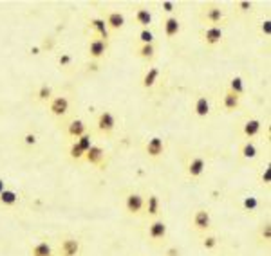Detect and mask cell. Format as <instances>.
Instances as JSON below:
<instances>
[{"label": "cell", "instance_id": "cell-41", "mask_svg": "<svg viewBox=\"0 0 271 256\" xmlns=\"http://www.w3.org/2000/svg\"><path fill=\"white\" fill-rule=\"evenodd\" d=\"M168 256H179V251H177V249H170V251H168Z\"/></svg>", "mask_w": 271, "mask_h": 256}, {"label": "cell", "instance_id": "cell-43", "mask_svg": "<svg viewBox=\"0 0 271 256\" xmlns=\"http://www.w3.org/2000/svg\"><path fill=\"white\" fill-rule=\"evenodd\" d=\"M31 54H40V49H38V47H33V49H31Z\"/></svg>", "mask_w": 271, "mask_h": 256}, {"label": "cell", "instance_id": "cell-14", "mask_svg": "<svg viewBox=\"0 0 271 256\" xmlns=\"http://www.w3.org/2000/svg\"><path fill=\"white\" fill-rule=\"evenodd\" d=\"M163 29H165V35L167 38H174V36L179 35L181 31V22L177 17H167L165 22H163Z\"/></svg>", "mask_w": 271, "mask_h": 256}, {"label": "cell", "instance_id": "cell-32", "mask_svg": "<svg viewBox=\"0 0 271 256\" xmlns=\"http://www.w3.org/2000/svg\"><path fill=\"white\" fill-rule=\"evenodd\" d=\"M76 143H78V146H80L83 152H87V150L92 146V139H90V135L89 134H83L81 137H78L76 139Z\"/></svg>", "mask_w": 271, "mask_h": 256}, {"label": "cell", "instance_id": "cell-12", "mask_svg": "<svg viewBox=\"0 0 271 256\" xmlns=\"http://www.w3.org/2000/svg\"><path fill=\"white\" fill-rule=\"evenodd\" d=\"M103 157H105V152L101 146H98V144H92V146L85 152V155H83V159H85L89 164H92V166H101Z\"/></svg>", "mask_w": 271, "mask_h": 256}, {"label": "cell", "instance_id": "cell-6", "mask_svg": "<svg viewBox=\"0 0 271 256\" xmlns=\"http://www.w3.org/2000/svg\"><path fill=\"white\" fill-rule=\"evenodd\" d=\"M204 170H206V161L203 157H199V155L192 157L186 164V175L190 179H199L204 173Z\"/></svg>", "mask_w": 271, "mask_h": 256}, {"label": "cell", "instance_id": "cell-15", "mask_svg": "<svg viewBox=\"0 0 271 256\" xmlns=\"http://www.w3.org/2000/svg\"><path fill=\"white\" fill-rule=\"evenodd\" d=\"M108 29L112 31H119L123 26H125V15L119 13V11H112V13L107 15V20H105Z\"/></svg>", "mask_w": 271, "mask_h": 256}, {"label": "cell", "instance_id": "cell-19", "mask_svg": "<svg viewBox=\"0 0 271 256\" xmlns=\"http://www.w3.org/2000/svg\"><path fill=\"white\" fill-rule=\"evenodd\" d=\"M18 193L15 191V189H8L6 188L2 193H0V206H4V207H13L15 204L18 202Z\"/></svg>", "mask_w": 271, "mask_h": 256}, {"label": "cell", "instance_id": "cell-2", "mask_svg": "<svg viewBox=\"0 0 271 256\" xmlns=\"http://www.w3.org/2000/svg\"><path fill=\"white\" fill-rule=\"evenodd\" d=\"M143 207H145V197L138 191H132L125 197V209L128 215L132 216H138L143 213Z\"/></svg>", "mask_w": 271, "mask_h": 256}, {"label": "cell", "instance_id": "cell-11", "mask_svg": "<svg viewBox=\"0 0 271 256\" xmlns=\"http://www.w3.org/2000/svg\"><path fill=\"white\" fill-rule=\"evenodd\" d=\"M222 36H224V33H222L221 27L212 26V27H208L206 31L203 33V40H204V44H206L208 47H213V45L221 44Z\"/></svg>", "mask_w": 271, "mask_h": 256}, {"label": "cell", "instance_id": "cell-21", "mask_svg": "<svg viewBox=\"0 0 271 256\" xmlns=\"http://www.w3.org/2000/svg\"><path fill=\"white\" fill-rule=\"evenodd\" d=\"M90 26H92V29L101 36V40H105V42L108 40V27H107V24H105L103 18H90Z\"/></svg>", "mask_w": 271, "mask_h": 256}, {"label": "cell", "instance_id": "cell-10", "mask_svg": "<svg viewBox=\"0 0 271 256\" xmlns=\"http://www.w3.org/2000/svg\"><path fill=\"white\" fill-rule=\"evenodd\" d=\"M145 152L152 159L161 157L163 152H165V141H163L161 137H150V139L147 141V144H145Z\"/></svg>", "mask_w": 271, "mask_h": 256}, {"label": "cell", "instance_id": "cell-29", "mask_svg": "<svg viewBox=\"0 0 271 256\" xmlns=\"http://www.w3.org/2000/svg\"><path fill=\"white\" fill-rule=\"evenodd\" d=\"M258 207V198L257 197H246L242 200V209L248 213H253Z\"/></svg>", "mask_w": 271, "mask_h": 256}, {"label": "cell", "instance_id": "cell-9", "mask_svg": "<svg viewBox=\"0 0 271 256\" xmlns=\"http://www.w3.org/2000/svg\"><path fill=\"white\" fill-rule=\"evenodd\" d=\"M49 112L56 117H63L69 112V99L65 96H56L49 101Z\"/></svg>", "mask_w": 271, "mask_h": 256}, {"label": "cell", "instance_id": "cell-4", "mask_svg": "<svg viewBox=\"0 0 271 256\" xmlns=\"http://www.w3.org/2000/svg\"><path fill=\"white\" fill-rule=\"evenodd\" d=\"M96 126H98V130L101 134L108 135L114 132V126H116V119H114V114L108 112V110H103V112L99 114L98 119H96Z\"/></svg>", "mask_w": 271, "mask_h": 256}, {"label": "cell", "instance_id": "cell-34", "mask_svg": "<svg viewBox=\"0 0 271 256\" xmlns=\"http://www.w3.org/2000/svg\"><path fill=\"white\" fill-rule=\"evenodd\" d=\"M260 240H262V242L269 243V240H271V225H269V222L262 224V227H260Z\"/></svg>", "mask_w": 271, "mask_h": 256}, {"label": "cell", "instance_id": "cell-40", "mask_svg": "<svg viewBox=\"0 0 271 256\" xmlns=\"http://www.w3.org/2000/svg\"><path fill=\"white\" fill-rule=\"evenodd\" d=\"M24 141H26L27 146H33V144H36V135L35 134H26Z\"/></svg>", "mask_w": 271, "mask_h": 256}, {"label": "cell", "instance_id": "cell-8", "mask_svg": "<svg viewBox=\"0 0 271 256\" xmlns=\"http://www.w3.org/2000/svg\"><path fill=\"white\" fill-rule=\"evenodd\" d=\"M224 9H221L219 6H206L203 9V20L208 24H213V26L221 24L224 20Z\"/></svg>", "mask_w": 271, "mask_h": 256}, {"label": "cell", "instance_id": "cell-24", "mask_svg": "<svg viewBox=\"0 0 271 256\" xmlns=\"http://www.w3.org/2000/svg\"><path fill=\"white\" fill-rule=\"evenodd\" d=\"M257 146H255V143L253 141H246V143L242 144V148H240V155H242V159H248V161H251V159L257 157Z\"/></svg>", "mask_w": 271, "mask_h": 256}, {"label": "cell", "instance_id": "cell-39", "mask_svg": "<svg viewBox=\"0 0 271 256\" xmlns=\"http://www.w3.org/2000/svg\"><path fill=\"white\" fill-rule=\"evenodd\" d=\"M161 8H163V11H165V13H172V11L176 9V4H174V2H163Z\"/></svg>", "mask_w": 271, "mask_h": 256}, {"label": "cell", "instance_id": "cell-22", "mask_svg": "<svg viewBox=\"0 0 271 256\" xmlns=\"http://www.w3.org/2000/svg\"><path fill=\"white\" fill-rule=\"evenodd\" d=\"M136 22L140 24L143 29H149V26L152 24V13H150L149 9H138L136 11Z\"/></svg>", "mask_w": 271, "mask_h": 256}, {"label": "cell", "instance_id": "cell-3", "mask_svg": "<svg viewBox=\"0 0 271 256\" xmlns=\"http://www.w3.org/2000/svg\"><path fill=\"white\" fill-rule=\"evenodd\" d=\"M192 225H194V229L199 231V233H206L212 227V215H210V211L204 209V207L197 209L194 213V218H192Z\"/></svg>", "mask_w": 271, "mask_h": 256}, {"label": "cell", "instance_id": "cell-37", "mask_svg": "<svg viewBox=\"0 0 271 256\" xmlns=\"http://www.w3.org/2000/svg\"><path fill=\"white\" fill-rule=\"evenodd\" d=\"M71 62H72L71 54H67V53H63L62 56L58 58V63L62 65V67H69V65H71Z\"/></svg>", "mask_w": 271, "mask_h": 256}, {"label": "cell", "instance_id": "cell-35", "mask_svg": "<svg viewBox=\"0 0 271 256\" xmlns=\"http://www.w3.org/2000/svg\"><path fill=\"white\" fill-rule=\"evenodd\" d=\"M260 182L264 186H269V182H271V168H264V171H262V175H260Z\"/></svg>", "mask_w": 271, "mask_h": 256}, {"label": "cell", "instance_id": "cell-42", "mask_svg": "<svg viewBox=\"0 0 271 256\" xmlns=\"http://www.w3.org/2000/svg\"><path fill=\"white\" fill-rule=\"evenodd\" d=\"M4 189H6V180H4V179H0V193H2Z\"/></svg>", "mask_w": 271, "mask_h": 256}, {"label": "cell", "instance_id": "cell-28", "mask_svg": "<svg viewBox=\"0 0 271 256\" xmlns=\"http://www.w3.org/2000/svg\"><path fill=\"white\" fill-rule=\"evenodd\" d=\"M36 98H38V101H51L53 99V89L49 85H42L36 92Z\"/></svg>", "mask_w": 271, "mask_h": 256}, {"label": "cell", "instance_id": "cell-18", "mask_svg": "<svg viewBox=\"0 0 271 256\" xmlns=\"http://www.w3.org/2000/svg\"><path fill=\"white\" fill-rule=\"evenodd\" d=\"M67 134L71 135L72 139H78V137H81L83 134H87L85 123L81 121V119H74V121H71V123H69V126H67Z\"/></svg>", "mask_w": 271, "mask_h": 256}, {"label": "cell", "instance_id": "cell-30", "mask_svg": "<svg viewBox=\"0 0 271 256\" xmlns=\"http://www.w3.org/2000/svg\"><path fill=\"white\" fill-rule=\"evenodd\" d=\"M69 155H71V159H74V161H81L83 159V155H85V152L78 146V143L74 141V143L71 144V148H69Z\"/></svg>", "mask_w": 271, "mask_h": 256}, {"label": "cell", "instance_id": "cell-36", "mask_svg": "<svg viewBox=\"0 0 271 256\" xmlns=\"http://www.w3.org/2000/svg\"><path fill=\"white\" fill-rule=\"evenodd\" d=\"M237 8H239L240 13H248V11H251L253 4L249 2V0H242V2H239V4H237Z\"/></svg>", "mask_w": 271, "mask_h": 256}, {"label": "cell", "instance_id": "cell-26", "mask_svg": "<svg viewBox=\"0 0 271 256\" xmlns=\"http://www.w3.org/2000/svg\"><path fill=\"white\" fill-rule=\"evenodd\" d=\"M136 53H138V56L143 60H154V56H156V47H154V44H141L138 49H136Z\"/></svg>", "mask_w": 271, "mask_h": 256}, {"label": "cell", "instance_id": "cell-25", "mask_svg": "<svg viewBox=\"0 0 271 256\" xmlns=\"http://www.w3.org/2000/svg\"><path fill=\"white\" fill-rule=\"evenodd\" d=\"M31 256H53V247L47 242H38L33 245Z\"/></svg>", "mask_w": 271, "mask_h": 256}, {"label": "cell", "instance_id": "cell-20", "mask_svg": "<svg viewBox=\"0 0 271 256\" xmlns=\"http://www.w3.org/2000/svg\"><path fill=\"white\" fill-rule=\"evenodd\" d=\"M194 112L197 117H206L208 114H210V101H208L206 96L197 98V101H195L194 105Z\"/></svg>", "mask_w": 271, "mask_h": 256}, {"label": "cell", "instance_id": "cell-23", "mask_svg": "<svg viewBox=\"0 0 271 256\" xmlns=\"http://www.w3.org/2000/svg\"><path fill=\"white\" fill-rule=\"evenodd\" d=\"M159 78V69L152 67L149 69V71L145 72V76H143V81H141V85L145 87V89H152L154 85H156V81H158Z\"/></svg>", "mask_w": 271, "mask_h": 256}, {"label": "cell", "instance_id": "cell-17", "mask_svg": "<svg viewBox=\"0 0 271 256\" xmlns=\"http://www.w3.org/2000/svg\"><path fill=\"white\" fill-rule=\"evenodd\" d=\"M260 128H262V123L260 119H248V121L244 123V128H242V134L244 137H248V139H251V137H255V135L260 134Z\"/></svg>", "mask_w": 271, "mask_h": 256}, {"label": "cell", "instance_id": "cell-27", "mask_svg": "<svg viewBox=\"0 0 271 256\" xmlns=\"http://www.w3.org/2000/svg\"><path fill=\"white\" fill-rule=\"evenodd\" d=\"M228 90H231L233 94H237V96H242L244 94V80L240 76H233L230 80V89Z\"/></svg>", "mask_w": 271, "mask_h": 256}, {"label": "cell", "instance_id": "cell-16", "mask_svg": "<svg viewBox=\"0 0 271 256\" xmlns=\"http://www.w3.org/2000/svg\"><path fill=\"white\" fill-rule=\"evenodd\" d=\"M222 107L228 110V112H233L240 107V96L233 94L231 90H226L224 96H222Z\"/></svg>", "mask_w": 271, "mask_h": 256}, {"label": "cell", "instance_id": "cell-5", "mask_svg": "<svg viewBox=\"0 0 271 256\" xmlns=\"http://www.w3.org/2000/svg\"><path fill=\"white\" fill-rule=\"evenodd\" d=\"M81 251V243L74 236H65L60 243V256H78Z\"/></svg>", "mask_w": 271, "mask_h": 256}, {"label": "cell", "instance_id": "cell-13", "mask_svg": "<svg viewBox=\"0 0 271 256\" xmlns=\"http://www.w3.org/2000/svg\"><path fill=\"white\" fill-rule=\"evenodd\" d=\"M107 49H108V42L101 40V38H94V40H90L89 44V56L94 60L103 58Z\"/></svg>", "mask_w": 271, "mask_h": 256}, {"label": "cell", "instance_id": "cell-44", "mask_svg": "<svg viewBox=\"0 0 271 256\" xmlns=\"http://www.w3.org/2000/svg\"><path fill=\"white\" fill-rule=\"evenodd\" d=\"M53 256H56V254H53Z\"/></svg>", "mask_w": 271, "mask_h": 256}, {"label": "cell", "instance_id": "cell-7", "mask_svg": "<svg viewBox=\"0 0 271 256\" xmlns=\"http://www.w3.org/2000/svg\"><path fill=\"white\" fill-rule=\"evenodd\" d=\"M159 211H161V200L156 193H150L149 197L145 198V207H143V213L149 218H158Z\"/></svg>", "mask_w": 271, "mask_h": 256}, {"label": "cell", "instance_id": "cell-33", "mask_svg": "<svg viewBox=\"0 0 271 256\" xmlns=\"http://www.w3.org/2000/svg\"><path fill=\"white\" fill-rule=\"evenodd\" d=\"M140 42L141 44H154V33L150 29H141L140 31Z\"/></svg>", "mask_w": 271, "mask_h": 256}, {"label": "cell", "instance_id": "cell-1", "mask_svg": "<svg viewBox=\"0 0 271 256\" xmlns=\"http://www.w3.org/2000/svg\"><path fill=\"white\" fill-rule=\"evenodd\" d=\"M147 234L152 242H165L168 234V225L161 218H154L149 222V227H147Z\"/></svg>", "mask_w": 271, "mask_h": 256}, {"label": "cell", "instance_id": "cell-38", "mask_svg": "<svg viewBox=\"0 0 271 256\" xmlns=\"http://www.w3.org/2000/svg\"><path fill=\"white\" fill-rule=\"evenodd\" d=\"M260 31L264 33L266 36L271 35V22H269V20H264V22L260 24Z\"/></svg>", "mask_w": 271, "mask_h": 256}, {"label": "cell", "instance_id": "cell-31", "mask_svg": "<svg viewBox=\"0 0 271 256\" xmlns=\"http://www.w3.org/2000/svg\"><path fill=\"white\" fill-rule=\"evenodd\" d=\"M203 247L206 249V251H213V249L217 247V238L213 236V234H204L203 236Z\"/></svg>", "mask_w": 271, "mask_h": 256}]
</instances>
